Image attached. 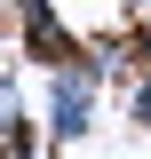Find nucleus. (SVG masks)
Here are the masks:
<instances>
[{
	"mask_svg": "<svg viewBox=\"0 0 151 159\" xmlns=\"http://www.w3.org/2000/svg\"><path fill=\"white\" fill-rule=\"evenodd\" d=\"M127 127H151V72L127 80Z\"/></svg>",
	"mask_w": 151,
	"mask_h": 159,
	"instance_id": "3",
	"label": "nucleus"
},
{
	"mask_svg": "<svg viewBox=\"0 0 151 159\" xmlns=\"http://www.w3.org/2000/svg\"><path fill=\"white\" fill-rule=\"evenodd\" d=\"M0 127H24V88H16L8 64H0Z\"/></svg>",
	"mask_w": 151,
	"mask_h": 159,
	"instance_id": "1",
	"label": "nucleus"
},
{
	"mask_svg": "<svg viewBox=\"0 0 151 159\" xmlns=\"http://www.w3.org/2000/svg\"><path fill=\"white\" fill-rule=\"evenodd\" d=\"M127 56H135V72H151V16L127 32Z\"/></svg>",
	"mask_w": 151,
	"mask_h": 159,
	"instance_id": "4",
	"label": "nucleus"
},
{
	"mask_svg": "<svg viewBox=\"0 0 151 159\" xmlns=\"http://www.w3.org/2000/svg\"><path fill=\"white\" fill-rule=\"evenodd\" d=\"M40 127H32V119H24V127H0V159H40Z\"/></svg>",
	"mask_w": 151,
	"mask_h": 159,
	"instance_id": "2",
	"label": "nucleus"
},
{
	"mask_svg": "<svg viewBox=\"0 0 151 159\" xmlns=\"http://www.w3.org/2000/svg\"><path fill=\"white\" fill-rule=\"evenodd\" d=\"M0 16H8V0H0Z\"/></svg>",
	"mask_w": 151,
	"mask_h": 159,
	"instance_id": "5",
	"label": "nucleus"
}]
</instances>
